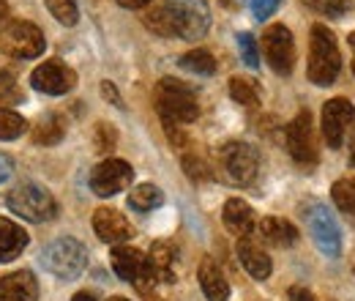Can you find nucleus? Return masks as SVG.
<instances>
[{
	"label": "nucleus",
	"instance_id": "16",
	"mask_svg": "<svg viewBox=\"0 0 355 301\" xmlns=\"http://www.w3.org/2000/svg\"><path fill=\"white\" fill-rule=\"evenodd\" d=\"M39 282L33 271H14L0 279V301H36Z\"/></svg>",
	"mask_w": 355,
	"mask_h": 301
},
{
	"label": "nucleus",
	"instance_id": "1",
	"mask_svg": "<svg viewBox=\"0 0 355 301\" xmlns=\"http://www.w3.org/2000/svg\"><path fill=\"white\" fill-rule=\"evenodd\" d=\"M162 14L167 19L170 36L194 42L211 28V8L205 0H164Z\"/></svg>",
	"mask_w": 355,
	"mask_h": 301
},
{
	"label": "nucleus",
	"instance_id": "39",
	"mask_svg": "<svg viewBox=\"0 0 355 301\" xmlns=\"http://www.w3.org/2000/svg\"><path fill=\"white\" fill-rule=\"evenodd\" d=\"M123 8H145L150 0H118Z\"/></svg>",
	"mask_w": 355,
	"mask_h": 301
},
{
	"label": "nucleus",
	"instance_id": "5",
	"mask_svg": "<svg viewBox=\"0 0 355 301\" xmlns=\"http://www.w3.org/2000/svg\"><path fill=\"white\" fill-rule=\"evenodd\" d=\"M88 263V250L77 238H58L46 244L42 252V266L58 279H74Z\"/></svg>",
	"mask_w": 355,
	"mask_h": 301
},
{
	"label": "nucleus",
	"instance_id": "29",
	"mask_svg": "<svg viewBox=\"0 0 355 301\" xmlns=\"http://www.w3.org/2000/svg\"><path fill=\"white\" fill-rule=\"evenodd\" d=\"M49 14L60 22V25H77L80 19V11H77V3L74 0H44Z\"/></svg>",
	"mask_w": 355,
	"mask_h": 301
},
{
	"label": "nucleus",
	"instance_id": "12",
	"mask_svg": "<svg viewBox=\"0 0 355 301\" xmlns=\"http://www.w3.org/2000/svg\"><path fill=\"white\" fill-rule=\"evenodd\" d=\"M112 268H115V274L121 279L137 285L139 291H145L156 279V274H153L148 258L139 250H134V247H115L112 250Z\"/></svg>",
	"mask_w": 355,
	"mask_h": 301
},
{
	"label": "nucleus",
	"instance_id": "15",
	"mask_svg": "<svg viewBox=\"0 0 355 301\" xmlns=\"http://www.w3.org/2000/svg\"><path fill=\"white\" fill-rule=\"evenodd\" d=\"M93 230L104 244H121L126 238H132V225L129 219L115 211V209H98L93 214Z\"/></svg>",
	"mask_w": 355,
	"mask_h": 301
},
{
	"label": "nucleus",
	"instance_id": "40",
	"mask_svg": "<svg viewBox=\"0 0 355 301\" xmlns=\"http://www.w3.org/2000/svg\"><path fill=\"white\" fill-rule=\"evenodd\" d=\"M71 301H96V296H93V293H88V291H83V293H77Z\"/></svg>",
	"mask_w": 355,
	"mask_h": 301
},
{
	"label": "nucleus",
	"instance_id": "42",
	"mask_svg": "<svg viewBox=\"0 0 355 301\" xmlns=\"http://www.w3.org/2000/svg\"><path fill=\"white\" fill-rule=\"evenodd\" d=\"M350 47H353V52H355V31L350 33ZM353 72H355V58H353Z\"/></svg>",
	"mask_w": 355,
	"mask_h": 301
},
{
	"label": "nucleus",
	"instance_id": "11",
	"mask_svg": "<svg viewBox=\"0 0 355 301\" xmlns=\"http://www.w3.org/2000/svg\"><path fill=\"white\" fill-rule=\"evenodd\" d=\"M134 170L129 162L123 159H107L101 162L96 170L90 172V189L98 195V197H112L123 189L132 186Z\"/></svg>",
	"mask_w": 355,
	"mask_h": 301
},
{
	"label": "nucleus",
	"instance_id": "17",
	"mask_svg": "<svg viewBox=\"0 0 355 301\" xmlns=\"http://www.w3.org/2000/svg\"><path fill=\"white\" fill-rule=\"evenodd\" d=\"M238 258H241L243 268L254 279H268V274H270V258H268L266 250L252 236H241L238 238Z\"/></svg>",
	"mask_w": 355,
	"mask_h": 301
},
{
	"label": "nucleus",
	"instance_id": "25",
	"mask_svg": "<svg viewBox=\"0 0 355 301\" xmlns=\"http://www.w3.org/2000/svg\"><path fill=\"white\" fill-rule=\"evenodd\" d=\"M331 197L342 214L355 216V178H339L331 186Z\"/></svg>",
	"mask_w": 355,
	"mask_h": 301
},
{
	"label": "nucleus",
	"instance_id": "33",
	"mask_svg": "<svg viewBox=\"0 0 355 301\" xmlns=\"http://www.w3.org/2000/svg\"><path fill=\"white\" fill-rule=\"evenodd\" d=\"M183 170H186V175L191 181H208V178H214V172L208 170V165L202 159H197V156H183Z\"/></svg>",
	"mask_w": 355,
	"mask_h": 301
},
{
	"label": "nucleus",
	"instance_id": "35",
	"mask_svg": "<svg viewBox=\"0 0 355 301\" xmlns=\"http://www.w3.org/2000/svg\"><path fill=\"white\" fill-rule=\"evenodd\" d=\"M279 3H282V0H252V11H254L257 19H268V17L279 8Z\"/></svg>",
	"mask_w": 355,
	"mask_h": 301
},
{
	"label": "nucleus",
	"instance_id": "18",
	"mask_svg": "<svg viewBox=\"0 0 355 301\" xmlns=\"http://www.w3.org/2000/svg\"><path fill=\"white\" fill-rule=\"evenodd\" d=\"M222 216H224L227 230L235 233L238 238H241V236H249L252 227H254V211H252V206H249L246 200H241V197H230V200L224 203Z\"/></svg>",
	"mask_w": 355,
	"mask_h": 301
},
{
	"label": "nucleus",
	"instance_id": "38",
	"mask_svg": "<svg viewBox=\"0 0 355 301\" xmlns=\"http://www.w3.org/2000/svg\"><path fill=\"white\" fill-rule=\"evenodd\" d=\"M101 93H104L107 99H112V101H115L118 107H123V104H121V96H118V90L110 86V83H104V86H101Z\"/></svg>",
	"mask_w": 355,
	"mask_h": 301
},
{
	"label": "nucleus",
	"instance_id": "10",
	"mask_svg": "<svg viewBox=\"0 0 355 301\" xmlns=\"http://www.w3.org/2000/svg\"><path fill=\"white\" fill-rule=\"evenodd\" d=\"M263 52H266L268 66L276 74L284 77V74L293 72V66H295V42H293V33L284 25H270L263 33Z\"/></svg>",
	"mask_w": 355,
	"mask_h": 301
},
{
	"label": "nucleus",
	"instance_id": "28",
	"mask_svg": "<svg viewBox=\"0 0 355 301\" xmlns=\"http://www.w3.org/2000/svg\"><path fill=\"white\" fill-rule=\"evenodd\" d=\"M60 137H63V121L58 115H46V118L39 121V127L33 129V140L36 143H44V145L58 143Z\"/></svg>",
	"mask_w": 355,
	"mask_h": 301
},
{
	"label": "nucleus",
	"instance_id": "19",
	"mask_svg": "<svg viewBox=\"0 0 355 301\" xmlns=\"http://www.w3.org/2000/svg\"><path fill=\"white\" fill-rule=\"evenodd\" d=\"M25 247H28V233L17 222L0 216V263L19 258Z\"/></svg>",
	"mask_w": 355,
	"mask_h": 301
},
{
	"label": "nucleus",
	"instance_id": "26",
	"mask_svg": "<svg viewBox=\"0 0 355 301\" xmlns=\"http://www.w3.org/2000/svg\"><path fill=\"white\" fill-rule=\"evenodd\" d=\"M230 96L238 104H246V107L260 104V88L254 80H246V77H232L230 80Z\"/></svg>",
	"mask_w": 355,
	"mask_h": 301
},
{
	"label": "nucleus",
	"instance_id": "27",
	"mask_svg": "<svg viewBox=\"0 0 355 301\" xmlns=\"http://www.w3.org/2000/svg\"><path fill=\"white\" fill-rule=\"evenodd\" d=\"M28 129V121L8 107H0V140H17Z\"/></svg>",
	"mask_w": 355,
	"mask_h": 301
},
{
	"label": "nucleus",
	"instance_id": "44",
	"mask_svg": "<svg viewBox=\"0 0 355 301\" xmlns=\"http://www.w3.org/2000/svg\"><path fill=\"white\" fill-rule=\"evenodd\" d=\"M353 266H355V258H353Z\"/></svg>",
	"mask_w": 355,
	"mask_h": 301
},
{
	"label": "nucleus",
	"instance_id": "43",
	"mask_svg": "<svg viewBox=\"0 0 355 301\" xmlns=\"http://www.w3.org/2000/svg\"><path fill=\"white\" fill-rule=\"evenodd\" d=\"M110 301H129V299H123V296H112Z\"/></svg>",
	"mask_w": 355,
	"mask_h": 301
},
{
	"label": "nucleus",
	"instance_id": "8",
	"mask_svg": "<svg viewBox=\"0 0 355 301\" xmlns=\"http://www.w3.org/2000/svg\"><path fill=\"white\" fill-rule=\"evenodd\" d=\"M287 151L290 156L304 165V168H314L317 159H320V151H317V137H314V127H311V115L309 110H301L290 124H287Z\"/></svg>",
	"mask_w": 355,
	"mask_h": 301
},
{
	"label": "nucleus",
	"instance_id": "7",
	"mask_svg": "<svg viewBox=\"0 0 355 301\" xmlns=\"http://www.w3.org/2000/svg\"><path fill=\"white\" fill-rule=\"evenodd\" d=\"M304 216H306V225H309V233L317 250L325 258H339L342 255V230H339L336 219L331 216V211L322 203H309Z\"/></svg>",
	"mask_w": 355,
	"mask_h": 301
},
{
	"label": "nucleus",
	"instance_id": "36",
	"mask_svg": "<svg viewBox=\"0 0 355 301\" xmlns=\"http://www.w3.org/2000/svg\"><path fill=\"white\" fill-rule=\"evenodd\" d=\"M14 172V162H11V156H6V154H0V184L8 178Z\"/></svg>",
	"mask_w": 355,
	"mask_h": 301
},
{
	"label": "nucleus",
	"instance_id": "9",
	"mask_svg": "<svg viewBox=\"0 0 355 301\" xmlns=\"http://www.w3.org/2000/svg\"><path fill=\"white\" fill-rule=\"evenodd\" d=\"M219 162H222L224 172L232 184L249 186L257 178V168H260V156L249 143H227L219 151Z\"/></svg>",
	"mask_w": 355,
	"mask_h": 301
},
{
	"label": "nucleus",
	"instance_id": "37",
	"mask_svg": "<svg viewBox=\"0 0 355 301\" xmlns=\"http://www.w3.org/2000/svg\"><path fill=\"white\" fill-rule=\"evenodd\" d=\"M290 301H314V296H311L306 288H290Z\"/></svg>",
	"mask_w": 355,
	"mask_h": 301
},
{
	"label": "nucleus",
	"instance_id": "13",
	"mask_svg": "<svg viewBox=\"0 0 355 301\" xmlns=\"http://www.w3.org/2000/svg\"><path fill=\"white\" fill-rule=\"evenodd\" d=\"M353 121H355L353 101H347V99H331V101H325V107H322V134H325L328 148H334V151L342 148L345 134H347Z\"/></svg>",
	"mask_w": 355,
	"mask_h": 301
},
{
	"label": "nucleus",
	"instance_id": "14",
	"mask_svg": "<svg viewBox=\"0 0 355 301\" xmlns=\"http://www.w3.org/2000/svg\"><path fill=\"white\" fill-rule=\"evenodd\" d=\"M31 83H33L36 90H42V93L63 96V93H69L71 88L77 86V74H74V69H69L60 60H44L42 66L33 69Z\"/></svg>",
	"mask_w": 355,
	"mask_h": 301
},
{
	"label": "nucleus",
	"instance_id": "4",
	"mask_svg": "<svg viewBox=\"0 0 355 301\" xmlns=\"http://www.w3.org/2000/svg\"><path fill=\"white\" fill-rule=\"evenodd\" d=\"M6 206L28 222H49L58 214L55 197L44 186H36V184H19L17 189H11L6 195Z\"/></svg>",
	"mask_w": 355,
	"mask_h": 301
},
{
	"label": "nucleus",
	"instance_id": "34",
	"mask_svg": "<svg viewBox=\"0 0 355 301\" xmlns=\"http://www.w3.org/2000/svg\"><path fill=\"white\" fill-rule=\"evenodd\" d=\"M96 131H98V137H96V151H101V154L110 151V148L115 145V131L110 129L107 124H98Z\"/></svg>",
	"mask_w": 355,
	"mask_h": 301
},
{
	"label": "nucleus",
	"instance_id": "32",
	"mask_svg": "<svg viewBox=\"0 0 355 301\" xmlns=\"http://www.w3.org/2000/svg\"><path fill=\"white\" fill-rule=\"evenodd\" d=\"M309 8L320 11V14H328V17H342L350 11V3L347 0H304Z\"/></svg>",
	"mask_w": 355,
	"mask_h": 301
},
{
	"label": "nucleus",
	"instance_id": "3",
	"mask_svg": "<svg viewBox=\"0 0 355 301\" xmlns=\"http://www.w3.org/2000/svg\"><path fill=\"white\" fill-rule=\"evenodd\" d=\"M156 110L162 113L164 124H191L200 115L194 90L178 80H162L156 86Z\"/></svg>",
	"mask_w": 355,
	"mask_h": 301
},
{
	"label": "nucleus",
	"instance_id": "41",
	"mask_svg": "<svg viewBox=\"0 0 355 301\" xmlns=\"http://www.w3.org/2000/svg\"><path fill=\"white\" fill-rule=\"evenodd\" d=\"M350 165L355 168V140L350 143Z\"/></svg>",
	"mask_w": 355,
	"mask_h": 301
},
{
	"label": "nucleus",
	"instance_id": "31",
	"mask_svg": "<svg viewBox=\"0 0 355 301\" xmlns=\"http://www.w3.org/2000/svg\"><path fill=\"white\" fill-rule=\"evenodd\" d=\"M238 49H241V58L249 69H257L260 66V49L252 33H238Z\"/></svg>",
	"mask_w": 355,
	"mask_h": 301
},
{
	"label": "nucleus",
	"instance_id": "22",
	"mask_svg": "<svg viewBox=\"0 0 355 301\" xmlns=\"http://www.w3.org/2000/svg\"><path fill=\"white\" fill-rule=\"evenodd\" d=\"M162 203H164V192H162L156 184H139V186H134L132 195H129V209H132V211H139V214L153 211V209H159Z\"/></svg>",
	"mask_w": 355,
	"mask_h": 301
},
{
	"label": "nucleus",
	"instance_id": "23",
	"mask_svg": "<svg viewBox=\"0 0 355 301\" xmlns=\"http://www.w3.org/2000/svg\"><path fill=\"white\" fill-rule=\"evenodd\" d=\"M173 260H175V252H173V247L167 244V241H156L153 247H150V268H153V274L156 277H162L164 282H173L175 279V274H173Z\"/></svg>",
	"mask_w": 355,
	"mask_h": 301
},
{
	"label": "nucleus",
	"instance_id": "21",
	"mask_svg": "<svg viewBox=\"0 0 355 301\" xmlns=\"http://www.w3.org/2000/svg\"><path fill=\"white\" fill-rule=\"evenodd\" d=\"M260 236L273 247H293L298 241V230L293 222L282 219V216H266L260 222Z\"/></svg>",
	"mask_w": 355,
	"mask_h": 301
},
{
	"label": "nucleus",
	"instance_id": "2",
	"mask_svg": "<svg viewBox=\"0 0 355 301\" xmlns=\"http://www.w3.org/2000/svg\"><path fill=\"white\" fill-rule=\"evenodd\" d=\"M339 69H342V55H339L336 36L325 25H314L309 42V69H306L309 80L320 88L334 86V80L339 77Z\"/></svg>",
	"mask_w": 355,
	"mask_h": 301
},
{
	"label": "nucleus",
	"instance_id": "6",
	"mask_svg": "<svg viewBox=\"0 0 355 301\" xmlns=\"http://www.w3.org/2000/svg\"><path fill=\"white\" fill-rule=\"evenodd\" d=\"M0 49L11 58H39L44 52V33L33 22L14 19L0 31Z\"/></svg>",
	"mask_w": 355,
	"mask_h": 301
},
{
	"label": "nucleus",
	"instance_id": "20",
	"mask_svg": "<svg viewBox=\"0 0 355 301\" xmlns=\"http://www.w3.org/2000/svg\"><path fill=\"white\" fill-rule=\"evenodd\" d=\"M200 285H202V293L208 296V301L230 299V282L224 279L222 268L211 258H205L202 266H200Z\"/></svg>",
	"mask_w": 355,
	"mask_h": 301
},
{
	"label": "nucleus",
	"instance_id": "24",
	"mask_svg": "<svg viewBox=\"0 0 355 301\" xmlns=\"http://www.w3.org/2000/svg\"><path fill=\"white\" fill-rule=\"evenodd\" d=\"M180 66L186 72H191V74H200V77H208V74L216 72V60H214V55L208 49H191V52H186L180 58Z\"/></svg>",
	"mask_w": 355,
	"mask_h": 301
},
{
	"label": "nucleus",
	"instance_id": "30",
	"mask_svg": "<svg viewBox=\"0 0 355 301\" xmlns=\"http://www.w3.org/2000/svg\"><path fill=\"white\" fill-rule=\"evenodd\" d=\"M22 101V90L17 86L11 72H0V107L3 104H19Z\"/></svg>",
	"mask_w": 355,
	"mask_h": 301
}]
</instances>
